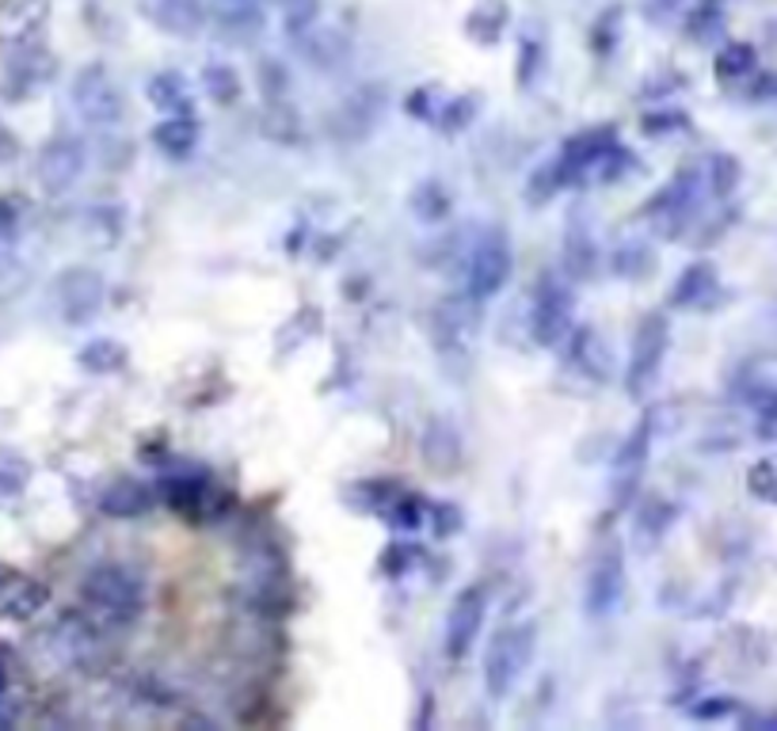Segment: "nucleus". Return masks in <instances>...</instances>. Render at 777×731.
<instances>
[{"instance_id": "nucleus-1", "label": "nucleus", "mask_w": 777, "mask_h": 731, "mask_svg": "<svg viewBox=\"0 0 777 731\" xmlns=\"http://www.w3.org/2000/svg\"><path fill=\"white\" fill-rule=\"evenodd\" d=\"M534 644H537V625L534 621H519V625H507L491 636L488 656H484V686L496 702L511 697V690L522 682V674L530 671V659H534Z\"/></svg>"}, {"instance_id": "nucleus-26", "label": "nucleus", "mask_w": 777, "mask_h": 731, "mask_svg": "<svg viewBox=\"0 0 777 731\" xmlns=\"http://www.w3.org/2000/svg\"><path fill=\"white\" fill-rule=\"evenodd\" d=\"M203 81H206V92H210L218 103H233V99L241 96V81H236V73L226 65H210L203 73Z\"/></svg>"}, {"instance_id": "nucleus-12", "label": "nucleus", "mask_w": 777, "mask_h": 731, "mask_svg": "<svg viewBox=\"0 0 777 731\" xmlns=\"http://www.w3.org/2000/svg\"><path fill=\"white\" fill-rule=\"evenodd\" d=\"M50 15V0H0V46H27Z\"/></svg>"}, {"instance_id": "nucleus-3", "label": "nucleus", "mask_w": 777, "mask_h": 731, "mask_svg": "<svg viewBox=\"0 0 777 731\" xmlns=\"http://www.w3.org/2000/svg\"><path fill=\"white\" fill-rule=\"evenodd\" d=\"M667 343H671V328H667L664 313L641 317L633 336V351H629V374H626V389L633 392V397H644V392L656 385L667 358Z\"/></svg>"}, {"instance_id": "nucleus-22", "label": "nucleus", "mask_w": 777, "mask_h": 731, "mask_svg": "<svg viewBox=\"0 0 777 731\" xmlns=\"http://www.w3.org/2000/svg\"><path fill=\"white\" fill-rule=\"evenodd\" d=\"M564 264L575 279H591L595 271V248H591V236L583 233L580 226H568V248H564Z\"/></svg>"}, {"instance_id": "nucleus-5", "label": "nucleus", "mask_w": 777, "mask_h": 731, "mask_svg": "<svg viewBox=\"0 0 777 731\" xmlns=\"http://www.w3.org/2000/svg\"><path fill=\"white\" fill-rule=\"evenodd\" d=\"M572 332V290L557 275H542L530 309V336L542 348H560Z\"/></svg>"}, {"instance_id": "nucleus-6", "label": "nucleus", "mask_w": 777, "mask_h": 731, "mask_svg": "<svg viewBox=\"0 0 777 731\" xmlns=\"http://www.w3.org/2000/svg\"><path fill=\"white\" fill-rule=\"evenodd\" d=\"M511 244H507V236L499 233V229H488V233L476 241L473 256H469V297L473 302H488V297H496L499 290L507 287V279H511Z\"/></svg>"}, {"instance_id": "nucleus-7", "label": "nucleus", "mask_w": 777, "mask_h": 731, "mask_svg": "<svg viewBox=\"0 0 777 731\" xmlns=\"http://www.w3.org/2000/svg\"><path fill=\"white\" fill-rule=\"evenodd\" d=\"M621 595H626V549H621L618 537L598 549L595 564H591L587 575V613L591 618H606V613L618 610Z\"/></svg>"}, {"instance_id": "nucleus-19", "label": "nucleus", "mask_w": 777, "mask_h": 731, "mask_svg": "<svg viewBox=\"0 0 777 731\" xmlns=\"http://www.w3.org/2000/svg\"><path fill=\"white\" fill-rule=\"evenodd\" d=\"M153 507V488L137 480H119L114 488H107L104 496V511L114 514V519H137Z\"/></svg>"}, {"instance_id": "nucleus-15", "label": "nucleus", "mask_w": 777, "mask_h": 731, "mask_svg": "<svg viewBox=\"0 0 777 731\" xmlns=\"http://www.w3.org/2000/svg\"><path fill=\"white\" fill-rule=\"evenodd\" d=\"M614 153V130H591V134H580L564 145V157H560V172L580 175L587 172L591 165H603L606 157Z\"/></svg>"}, {"instance_id": "nucleus-2", "label": "nucleus", "mask_w": 777, "mask_h": 731, "mask_svg": "<svg viewBox=\"0 0 777 731\" xmlns=\"http://www.w3.org/2000/svg\"><path fill=\"white\" fill-rule=\"evenodd\" d=\"M84 602L99 613V618L114 621V625H130L137 621L145 606V590L137 583V575H130L119 564H99L84 580Z\"/></svg>"}, {"instance_id": "nucleus-30", "label": "nucleus", "mask_w": 777, "mask_h": 731, "mask_svg": "<svg viewBox=\"0 0 777 731\" xmlns=\"http://www.w3.org/2000/svg\"><path fill=\"white\" fill-rule=\"evenodd\" d=\"M317 0H287V23L290 31H305L313 23V15H317Z\"/></svg>"}, {"instance_id": "nucleus-34", "label": "nucleus", "mask_w": 777, "mask_h": 731, "mask_svg": "<svg viewBox=\"0 0 777 731\" xmlns=\"http://www.w3.org/2000/svg\"><path fill=\"white\" fill-rule=\"evenodd\" d=\"M4 694H8V674H4V667H0V702H4Z\"/></svg>"}, {"instance_id": "nucleus-20", "label": "nucleus", "mask_w": 777, "mask_h": 731, "mask_svg": "<svg viewBox=\"0 0 777 731\" xmlns=\"http://www.w3.org/2000/svg\"><path fill=\"white\" fill-rule=\"evenodd\" d=\"M149 99H153V107H160L165 114L191 111V92H187V81H183L180 73H157L153 76Z\"/></svg>"}, {"instance_id": "nucleus-32", "label": "nucleus", "mask_w": 777, "mask_h": 731, "mask_svg": "<svg viewBox=\"0 0 777 731\" xmlns=\"http://www.w3.org/2000/svg\"><path fill=\"white\" fill-rule=\"evenodd\" d=\"M725 712H732V697H709V705H697L694 717L717 720V717H725Z\"/></svg>"}, {"instance_id": "nucleus-17", "label": "nucleus", "mask_w": 777, "mask_h": 731, "mask_svg": "<svg viewBox=\"0 0 777 731\" xmlns=\"http://www.w3.org/2000/svg\"><path fill=\"white\" fill-rule=\"evenodd\" d=\"M153 142H157V149L168 153V157H187V153L198 145V122H195V114H191V111L168 114V119L160 122L157 130H153Z\"/></svg>"}, {"instance_id": "nucleus-23", "label": "nucleus", "mask_w": 777, "mask_h": 731, "mask_svg": "<svg viewBox=\"0 0 777 731\" xmlns=\"http://www.w3.org/2000/svg\"><path fill=\"white\" fill-rule=\"evenodd\" d=\"M751 69H755V46L748 42H732L720 50L717 58V76L720 81H740V76H748Z\"/></svg>"}, {"instance_id": "nucleus-14", "label": "nucleus", "mask_w": 777, "mask_h": 731, "mask_svg": "<svg viewBox=\"0 0 777 731\" xmlns=\"http://www.w3.org/2000/svg\"><path fill=\"white\" fill-rule=\"evenodd\" d=\"M142 12L149 15L160 31H168V35H183V38L198 35L206 23V12L198 0H145Z\"/></svg>"}, {"instance_id": "nucleus-16", "label": "nucleus", "mask_w": 777, "mask_h": 731, "mask_svg": "<svg viewBox=\"0 0 777 731\" xmlns=\"http://www.w3.org/2000/svg\"><path fill=\"white\" fill-rule=\"evenodd\" d=\"M43 606H46V587L27 580V575H12V580H4V587H0V613H4V618L27 621L35 618Z\"/></svg>"}, {"instance_id": "nucleus-31", "label": "nucleus", "mask_w": 777, "mask_h": 731, "mask_svg": "<svg viewBox=\"0 0 777 731\" xmlns=\"http://www.w3.org/2000/svg\"><path fill=\"white\" fill-rule=\"evenodd\" d=\"M392 522H397L400 529H415L423 522V503L420 499H400V503L392 507Z\"/></svg>"}, {"instance_id": "nucleus-29", "label": "nucleus", "mask_w": 777, "mask_h": 731, "mask_svg": "<svg viewBox=\"0 0 777 731\" xmlns=\"http://www.w3.org/2000/svg\"><path fill=\"white\" fill-rule=\"evenodd\" d=\"M415 210H420V218H442L446 210H450V203H446L442 195H438V187L435 183H427V187H423V198L415 195Z\"/></svg>"}, {"instance_id": "nucleus-9", "label": "nucleus", "mask_w": 777, "mask_h": 731, "mask_svg": "<svg viewBox=\"0 0 777 731\" xmlns=\"http://www.w3.org/2000/svg\"><path fill=\"white\" fill-rule=\"evenodd\" d=\"M84 172V142L73 134H58L53 142H46V149L35 160V175L50 195L69 191Z\"/></svg>"}, {"instance_id": "nucleus-28", "label": "nucleus", "mask_w": 777, "mask_h": 731, "mask_svg": "<svg viewBox=\"0 0 777 731\" xmlns=\"http://www.w3.org/2000/svg\"><path fill=\"white\" fill-rule=\"evenodd\" d=\"M748 484H751V491H755L758 499L777 503V468L770 465V461H758V465L748 473Z\"/></svg>"}, {"instance_id": "nucleus-11", "label": "nucleus", "mask_w": 777, "mask_h": 731, "mask_svg": "<svg viewBox=\"0 0 777 731\" xmlns=\"http://www.w3.org/2000/svg\"><path fill=\"white\" fill-rule=\"evenodd\" d=\"M461 453H465V446H461V435L458 427H453V419L435 415V419L423 427V461H427V468L438 476L458 473Z\"/></svg>"}, {"instance_id": "nucleus-4", "label": "nucleus", "mask_w": 777, "mask_h": 731, "mask_svg": "<svg viewBox=\"0 0 777 731\" xmlns=\"http://www.w3.org/2000/svg\"><path fill=\"white\" fill-rule=\"evenodd\" d=\"M73 107L92 126H114L126 114V99H122L119 81L104 65H88L73 76Z\"/></svg>"}, {"instance_id": "nucleus-21", "label": "nucleus", "mask_w": 777, "mask_h": 731, "mask_svg": "<svg viewBox=\"0 0 777 731\" xmlns=\"http://www.w3.org/2000/svg\"><path fill=\"white\" fill-rule=\"evenodd\" d=\"M76 358H81V366L92 369V374H114V369L126 366V348L114 340H92Z\"/></svg>"}, {"instance_id": "nucleus-18", "label": "nucleus", "mask_w": 777, "mask_h": 731, "mask_svg": "<svg viewBox=\"0 0 777 731\" xmlns=\"http://www.w3.org/2000/svg\"><path fill=\"white\" fill-rule=\"evenodd\" d=\"M713 287H717V267H713V264H690L687 271L679 275V282H675L671 305H679V309H690V305L705 302V297L713 294Z\"/></svg>"}, {"instance_id": "nucleus-25", "label": "nucleus", "mask_w": 777, "mask_h": 731, "mask_svg": "<svg viewBox=\"0 0 777 731\" xmlns=\"http://www.w3.org/2000/svg\"><path fill=\"white\" fill-rule=\"evenodd\" d=\"M165 499L180 511H195L198 503L206 499V484L203 480H191V476H180V480H168L165 484Z\"/></svg>"}, {"instance_id": "nucleus-24", "label": "nucleus", "mask_w": 777, "mask_h": 731, "mask_svg": "<svg viewBox=\"0 0 777 731\" xmlns=\"http://www.w3.org/2000/svg\"><path fill=\"white\" fill-rule=\"evenodd\" d=\"M298 114L290 111L287 103H271L264 111V134L275 137V142H298L302 137V126H298Z\"/></svg>"}, {"instance_id": "nucleus-8", "label": "nucleus", "mask_w": 777, "mask_h": 731, "mask_svg": "<svg viewBox=\"0 0 777 731\" xmlns=\"http://www.w3.org/2000/svg\"><path fill=\"white\" fill-rule=\"evenodd\" d=\"M484 613H488V590L484 587H465L453 598L450 613H446V656H450L453 663H461V659L476 648Z\"/></svg>"}, {"instance_id": "nucleus-33", "label": "nucleus", "mask_w": 777, "mask_h": 731, "mask_svg": "<svg viewBox=\"0 0 777 731\" xmlns=\"http://www.w3.org/2000/svg\"><path fill=\"white\" fill-rule=\"evenodd\" d=\"M0 491H20V476H8L4 468H0Z\"/></svg>"}, {"instance_id": "nucleus-27", "label": "nucleus", "mask_w": 777, "mask_h": 731, "mask_svg": "<svg viewBox=\"0 0 777 731\" xmlns=\"http://www.w3.org/2000/svg\"><path fill=\"white\" fill-rule=\"evenodd\" d=\"M709 172H713V191H717V195H732L736 183H740V160L720 153V157H713Z\"/></svg>"}, {"instance_id": "nucleus-10", "label": "nucleus", "mask_w": 777, "mask_h": 731, "mask_svg": "<svg viewBox=\"0 0 777 731\" xmlns=\"http://www.w3.org/2000/svg\"><path fill=\"white\" fill-rule=\"evenodd\" d=\"M99 302H104V279L88 267H73L58 279V305L69 325L92 320L99 313Z\"/></svg>"}, {"instance_id": "nucleus-13", "label": "nucleus", "mask_w": 777, "mask_h": 731, "mask_svg": "<svg viewBox=\"0 0 777 731\" xmlns=\"http://www.w3.org/2000/svg\"><path fill=\"white\" fill-rule=\"evenodd\" d=\"M648 450H652V419H641L633 427V435L626 438V446L618 450V461H614V491L626 503L629 491H636V480H641L644 465H648Z\"/></svg>"}]
</instances>
